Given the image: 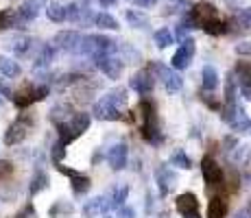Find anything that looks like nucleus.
<instances>
[{
	"instance_id": "nucleus-23",
	"label": "nucleus",
	"mask_w": 251,
	"mask_h": 218,
	"mask_svg": "<svg viewBox=\"0 0 251 218\" xmlns=\"http://www.w3.org/2000/svg\"><path fill=\"white\" fill-rule=\"evenodd\" d=\"M201 28H203L207 35H225V33H229V24L225 20H221V18H214V20L205 22Z\"/></svg>"
},
{
	"instance_id": "nucleus-31",
	"label": "nucleus",
	"mask_w": 251,
	"mask_h": 218,
	"mask_svg": "<svg viewBox=\"0 0 251 218\" xmlns=\"http://www.w3.org/2000/svg\"><path fill=\"white\" fill-rule=\"evenodd\" d=\"M236 96H238L236 76H234V72H229V74L225 76V103H236Z\"/></svg>"
},
{
	"instance_id": "nucleus-7",
	"label": "nucleus",
	"mask_w": 251,
	"mask_h": 218,
	"mask_svg": "<svg viewBox=\"0 0 251 218\" xmlns=\"http://www.w3.org/2000/svg\"><path fill=\"white\" fill-rule=\"evenodd\" d=\"M192 57H195V40H192V37H186L171 59L173 70H186V68L192 64Z\"/></svg>"
},
{
	"instance_id": "nucleus-39",
	"label": "nucleus",
	"mask_w": 251,
	"mask_h": 218,
	"mask_svg": "<svg viewBox=\"0 0 251 218\" xmlns=\"http://www.w3.org/2000/svg\"><path fill=\"white\" fill-rule=\"evenodd\" d=\"M234 50H236V55H240V57H251V42H240V44H236Z\"/></svg>"
},
{
	"instance_id": "nucleus-52",
	"label": "nucleus",
	"mask_w": 251,
	"mask_h": 218,
	"mask_svg": "<svg viewBox=\"0 0 251 218\" xmlns=\"http://www.w3.org/2000/svg\"><path fill=\"white\" fill-rule=\"evenodd\" d=\"M183 218H201L199 212H192V214H183Z\"/></svg>"
},
{
	"instance_id": "nucleus-48",
	"label": "nucleus",
	"mask_w": 251,
	"mask_h": 218,
	"mask_svg": "<svg viewBox=\"0 0 251 218\" xmlns=\"http://www.w3.org/2000/svg\"><path fill=\"white\" fill-rule=\"evenodd\" d=\"M236 218H251V207H245V210H240Z\"/></svg>"
},
{
	"instance_id": "nucleus-19",
	"label": "nucleus",
	"mask_w": 251,
	"mask_h": 218,
	"mask_svg": "<svg viewBox=\"0 0 251 218\" xmlns=\"http://www.w3.org/2000/svg\"><path fill=\"white\" fill-rule=\"evenodd\" d=\"M229 210V203L223 196H214L207 203V218H225Z\"/></svg>"
},
{
	"instance_id": "nucleus-1",
	"label": "nucleus",
	"mask_w": 251,
	"mask_h": 218,
	"mask_svg": "<svg viewBox=\"0 0 251 218\" xmlns=\"http://www.w3.org/2000/svg\"><path fill=\"white\" fill-rule=\"evenodd\" d=\"M127 105V92L125 90H112L109 94H105L100 100H96L92 114L99 120H107V122H116L123 116V107Z\"/></svg>"
},
{
	"instance_id": "nucleus-10",
	"label": "nucleus",
	"mask_w": 251,
	"mask_h": 218,
	"mask_svg": "<svg viewBox=\"0 0 251 218\" xmlns=\"http://www.w3.org/2000/svg\"><path fill=\"white\" fill-rule=\"evenodd\" d=\"M46 7V0H26L20 9H18V20H16V28H22L24 24H28L31 20H35L40 16V11Z\"/></svg>"
},
{
	"instance_id": "nucleus-6",
	"label": "nucleus",
	"mask_w": 251,
	"mask_h": 218,
	"mask_svg": "<svg viewBox=\"0 0 251 218\" xmlns=\"http://www.w3.org/2000/svg\"><path fill=\"white\" fill-rule=\"evenodd\" d=\"M92 59H94V66L99 68L105 76H109V79L116 81L120 74H123L125 61L118 59L116 55H92Z\"/></svg>"
},
{
	"instance_id": "nucleus-34",
	"label": "nucleus",
	"mask_w": 251,
	"mask_h": 218,
	"mask_svg": "<svg viewBox=\"0 0 251 218\" xmlns=\"http://www.w3.org/2000/svg\"><path fill=\"white\" fill-rule=\"evenodd\" d=\"M127 196H129V188L127 186L116 188L114 194H112V201H109V207H123L125 201H127Z\"/></svg>"
},
{
	"instance_id": "nucleus-8",
	"label": "nucleus",
	"mask_w": 251,
	"mask_h": 218,
	"mask_svg": "<svg viewBox=\"0 0 251 218\" xmlns=\"http://www.w3.org/2000/svg\"><path fill=\"white\" fill-rule=\"evenodd\" d=\"M129 87H131L133 92H138L140 96L151 94L153 87H155V74H153L149 68H142V70H138L136 74L131 76V81H129Z\"/></svg>"
},
{
	"instance_id": "nucleus-2",
	"label": "nucleus",
	"mask_w": 251,
	"mask_h": 218,
	"mask_svg": "<svg viewBox=\"0 0 251 218\" xmlns=\"http://www.w3.org/2000/svg\"><path fill=\"white\" fill-rule=\"evenodd\" d=\"M138 111L142 114V138L147 140L149 144H153V146H160L164 142V133H162V127H160V118H157V109L155 105L151 103V100H140L138 105Z\"/></svg>"
},
{
	"instance_id": "nucleus-44",
	"label": "nucleus",
	"mask_w": 251,
	"mask_h": 218,
	"mask_svg": "<svg viewBox=\"0 0 251 218\" xmlns=\"http://www.w3.org/2000/svg\"><path fill=\"white\" fill-rule=\"evenodd\" d=\"M13 172V166L9 162H0V179L2 177H7V174H11Z\"/></svg>"
},
{
	"instance_id": "nucleus-14",
	"label": "nucleus",
	"mask_w": 251,
	"mask_h": 218,
	"mask_svg": "<svg viewBox=\"0 0 251 218\" xmlns=\"http://www.w3.org/2000/svg\"><path fill=\"white\" fill-rule=\"evenodd\" d=\"M81 33H76V31H61V33H57V37H55V46L57 48H61V50H68V52H75L76 55V50H79V44H81Z\"/></svg>"
},
{
	"instance_id": "nucleus-50",
	"label": "nucleus",
	"mask_w": 251,
	"mask_h": 218,
	"mask_svg": "<svg viewBox=\"0 0 251 218\" xmlns=\"http://www.w3.org/2000/svg\"><path fill=\"white\" fill-rule=\"evenodd\" d=\"M99 4L107 9V7H112V4H116V0H99Z\"/></svg>"
},
{
	"instance_id": "nucleus-3",
	"label": "nucleus",
	"mask_w": 251,
	"mask_h": 218,
	"mask_svg": "<svg viewBox=\"0 0 251 218\" xmlns=\"http://www.w3.org/2000/svg\"><path fill=\"white\" fill-rule=\"evenodd\" d=\"M48 92H50V87H48V85H26V87H22V90L13 92L11 100L16 103V107L26 109V107H31L33 103L44 100L48 96Z\"/></svg>"
},
{
	"instance_id": "nucleus-18",
	"label": "nucleus",
	"mask_w": 251,
	"mask_h": 218,
	"mask_svg": "<svg viewBox=\"0 0 251 218\" xmlns=\"http://www.w3.org/2000/svg\"><path fill=\"white\" fill-rule=\"evenodd\" d=\"M231 129L236 131V133H243V135H251V118L247 114H245V109L238 105V109H236V116L234 120H231L229 124Z\"/></svg>"
},
{
	"instance_id": "nucleus-22",
	"label": "nucleus",
	"mask_w": 251,
	"mask_h": 218,
	"mask_svg": "<svg viewBox=\"0 0 251 218\" xmlns=\"http://www.w3.org/2000/svg\"><path fill=\"white\" fill-rule=\"evenodd\" d=\"M70 183H72V192H75V194H85V192L90 190V186H92V181H90L88 174H81V172L72 174Z\"/></svg>"
},
{
	"instance_id": "nucleus-36",
	"label": "nucleus",
	"mask_w": 251,
	"mask_h": 218,
	"mask_svg": "<svg viewBox=\"0 0 251 218\" xmlns=\"http://www.w3.org/2000/svg\"><path fill=\"white\" fill-rule=\"evenodd\" d=\"M171 166L183 168V170H190V168H192V159L188 157V155L183 153V151H177V153L171 157Z\"/></svg>"
},
{
	"instance_id": "nucleus-45",
	"label": "nucleus",
	"mask_w": 251,
	"mask_h": 218,
	"mask_svg": "<svg viewBox=\"0 0 251 218\" xmlns=\"http://www.w3.org/2000/svg\"><path fill=\"white\" fill-rule=\"evenodd\" d=\"M133 2L138 4V7H144V9H151L157 4V0H133Z\"/></svg>"
},
{
	"instance_id": "nucleus-13",
	"label": "nucleus",
	"mask_w": 251,
	"mask_h": 218,
	"mask_svg": "<svg viewBox=\"0 0 251 218\" xmlns=\"http://www.w3.org/2000/svg\"><path fill=\"white\" fill-rule=\"evenodd\" d=\"M190 16H192V20H195V26L201 28L205 22L219 18V9H216L212 2H197L195 9L190 11Z\"/></svg>"
},
{
	"instance_id": "nucleus-43",
	"label": "nucleus",
	"mask_w": 251,
	"mask_h": 218,
	"mask_svg": "<svg viewBox=\"0 0 251 218\" xmlns=\"http://www.w3.org/2000/svg\"><path fill=\"white\" fill-rule=\"evenodd\" d=\"M116 218H136V210L133 207H118V216Z\"/></svg>"
},
{
	"instance_id": "nucleus-32",
	"label": "nucleus",
	"mask_w": 251,
	"mask_h": 218,
	"mask_svg": "<svg viewBox=\"0 0 251 218\" xmlns=\"http://www.w3.org/2000/svg\"><path fill=\"white\" fill-rule=\"evenodd\" d=\"M153 40H155V46L157 48H168L173 44V40H175V35H173L168 28H160V31H155V35H153Z\"/></svg>"
},
{
	"instance_id": "nucleus-46",
	"label": "nucleus",
	"mask_w": 251,
	"mask_h": 218,
	"mask_svg": "<svg viewBox=\"0 0 251 218\" xmlns=\"http://www.w3.org/2000/svg\"><path fill=\"white\" fill-rule=\"evenodd\" d=\"M0 94H2V96H7V98H11V96H13V92H11V87H9L7 83H0Z\"/></svg>"
},
{
	"instance_id": "nucleus-33",
	"label": "nucleus",
	"mask_w": 251,
	"mask_h": 218,
	"mask_svg": "<svg viewBox=\"0 0 251 218\" xmlns=\"http://www.w3.org/2000/svg\"><path fill=\"white\" fill-rule=\"evenodd\" d=\"M46 186H48V177H46V172H37L35 177H33L31 186H28V194L35 196L37 192H42Z\"/></svg>"
},
{
	"instance_id": "nucleus-4",
	"label": "nucleus",
	"mask_w": 251,
	"mask_h": 218,
	"mask_svg": "<svg viewBox=\"0 0 251 218\" xmlns=\"http://www.w3.org/2000/svg\"><path fill=\"white\" fill-rule=\"evenodd\" d=\"M149 70L153 72V74L157 76V79L164 83L168 92H179L183 87V79L179 74H177L173 68H166L164 64H157V61H151V66H149Z\"/></svg>"
},
{
	"instance_id": "nucleus-38",
	"label": "nucleus",
	"mask_w": 251,
	"mask_h": 218,
	"mask_svg": "<svg viewBox=\"0 0 251 218\" xmlns=\"http://www.w3.org/2000/svg\"><path fill=\"white\" fill-rule=\"evenodd\" d=\"M201 100L207 105L210 109H214V111H219L221 109V100L219 98H214V94H210V92H201Z\"/></svg>"
},
{
	"instance_id": "nucleus-53",
	"label": "nucleus",
	"mask_w": 251,
	"mask_h": 218,
	"mask_svg": "<svg viewBox=\"0 0 251 218\" xmlns=\"http://www.w3.org/2000/svg\"><path fill=\"white\" fill-rule=\"evenodd\" d=\"M171 2H177V0H171Z\"/></svg>"
},
{
	"instance_id": "nucleus-37",
	"label": "nucleus",
	"mask_w": 251,
	"mask_h": 218,
	"mask_svg": "<svg viewBox=\"0 0 251 218\" xmlns=\"http://www.w3.org/2000/svg\"><path fill=\"white\" fill-rule=\"evenodd\" d=\"M127 20H129L131 26H136V28L147 26V18H144L142 13H138V11H127Z\"/></svg>"
},
{
	"instance_id": "nucleus-26",
	"label": "nucleus",
	"mask_w": 251,
	"mask_h": 218,
	"mask_svg": "<svg viewBox=\"0 0 251 218\" xmlns=\"http://www.w3.org/2000/svg\"><path fill=\"white\" fill-rule=\"evenodd\" d=\"M92 20H94V24L99 28H105V31H118V20H116L114 16H109V13H96Z\"/></svg>"
},
{
	"instance_id": "nucleus-51",
	"label": "nucleus",
	"mask_w": 251,
	"mask_h": 218,
	"mask_svg": "<svg viewBox=\"0 0 251 218\" xmlns=\"http://www.w3.org/2000/svg\"><path fill=\"white\" fill-rule=\"evenodd\" d=\"M151 210H153V196L147 194V212H151Z\"/></svg>"
},
{
	"instance_id": "nucleus-21",
	"label": "nucleus",
	"mask_w": 251,
	"mask_h": 218,
	"mask_svg": "<svg viewBox=\"0 0 251 218\" xmlns=\"http://www.w3.org/2000/svg\"><path fill=\"white\" fill-rule=\"evenodd\" d=\"M7 46L11 48L16 55H26V52L31 50V46H33V40L31 37H26V35H18V37H13V40H9Z\"/></svg>"
},
{
	"instance_id": "nucleus-40",
	"label": "nucleus",
	"mask_w": 251,
	"mask_h": 218,
	"mask_svg": "<svg viewBox=\"0 0 251 218\" xmlns=\"http://www.w3.org/2000/svg\"><path fill=\"white\" fill-rule=\"evenodd\" d=\"M16 218H37V214H35V207H33L31 203H26V205H24L22 210L16 214Z\"/></svg>"
},
{
	"instance_id": "nucleus-28",
	"label": "nucleus",
	"mask_w": 251,
	"mask_h": 218,
	"mask_svg": "<svg viewBox=\"0 0 251 218\" xmlns=\"http://www.w3.org/2000/svg\"><path fill=\"white\" fill-rule=\"evenodd\" d=\"M70 116H72V109L68 105H57V107L50 109V116H48V118H50L55 124H61V122H66V120H70Z\"/></svg>"
},
{
	"instance_id": "nucleus-47",
	"label": "nucleus",
	"mask_w": 251,
	"mask_h": 218,
	"mask_svg": "<svg viewBox=\"0 0 251 218\" xmlns=\"http://www.w3.org/2000/svg\"><path fill=\"white\" fill-rule=\"evenodd\" d=\"M240 94L245 96V100L251 103V85H240Z\"/></svg>"
},
{
	"instance_id": "nucleus-17",
	"label": "nucleus",
	"mask_w": 251,
	"mask_h": 218,
	"mask_svg": "<svg viewBox=\"0 0 251 218\" xmlns=\"http://www.w3.org/2000/svg\"><path fill=\"white\" fill-rule=\"evenodd\" d=\"M107 210H109V201H107V198H105V196H96V198H92V201L85 203L83 214L88 218H99V216H103Z\"/></svg>"
},
{
	"instance_id": "nucleus-11",
	"label": "nucleus",
	"mask_w": 251,
	"mask_h": 218,
	"mask_svg": "<svg viewBox=\"0 0 251 218\" xmlns=\"http://www.w3.org/2000/svg\"><path fill=\"white\" fill-rule=\"evenodd\" d=\"M107 162H109V168L112 170H123V168H127V162H129V146L127 142H118L114 144L112 148H109L107 153Z\"/></svg>"
},
{
	"instance_id": "nucleus-16",
	"label": "nucleus",
	"mask_w": 251,
	"mask_h": 218,
	"mask_svg": "<svg viewBox=\"0 0 251 218\" xmlns=\"http://www.w3.org/2000/svg\"><path fill=\"white\" fill-rule=\"evenodd\" d=\"M175 207H177V212H179L181 216L183 214H192V212H199V201H197V196L192 194V192H183V194L177 196Z\"/></svg>"
},
{
	"instance_id": "nucleus-30",
	"label": "nucleus",
	"mask_w": 251,
	"mask_h": 218,
	"mask_svg": "<svg viewBox=\"0 0 251 218\" xmlns=\"http://www.w3.org/2000/svg\"><path fill=\"white\" fill-rule=\"evenodd\" d=\"M46 16H48V20H52V22H64L66 20V7L59 2H50L46 7Z\"/></svg>"
},
{
	"instance_id": "nucleus-5",
	"label": "nucleus",
	"mask_w": 251,
	"mask_h": 218,
	"mask_svg": "<svg viewBox=\"0 0 251 218\" xmlns=\"http://www.w3.org/2000/svg\"><path fill=\"white\" fill-rule=\"evenodd\" d=\"M31 124H33V116L31 114H22L20 118H18L16 122L7 129V133H4V144H7V146H16V144H20L22 140L28 135Z\"/></svg>"
},
{
	"instance_id": "nucleus-41",
	"label": "nucleus",
	"mask_w": 251,
	"mask_h": 218,
	"mask_svg": "<svg viewBox=\"0 0 251 218\" xmlns=\"http://www.w3.org/2000/svg\"><path fill=\"white\" fill-rule=\"evenodd\" d=\"M64 155H66V146H61V144L57 142L55 146H52V162H55V164H61Z\"/></svg>"
},
{
	"instance_id": "nucleus-9",
	"label": "nucleus",
	"mask_w": 251,
	"mask_h": 218,
	"mask_svg": "<svg viewBox=\"0 0 251 218\" xmlns=\"http://www.w3.org/2000/svg\"><path fill=\"white\" fill-rule=\"evenodd\" d=\"M201 172H203L207 188H216L223 183V168H221V164L216 162L214 157H210V155L201 159Z\"/></svg>"
},
{
	"instance_id": "nucleus-20",
	"label": "nucleus",
	"mask_w": 251,
	"mask_h": 218,
	"mask_svg": "<svg viewBox=\"0 0 251 218\" xmlns=\"http://www.w3.org/2000/svg\"><path fill=\"white\" fill-rule=\"evenodd\" d=\"M201 83H203L205 92L216 90V85H219V72H216L212 66H205L203 70H201Z\"/></svg>"
},
{
	"instance_id": "nucleus-42",
	"label": "nucleus",
	"mask_w": 251,
	"mask_h": 218,
	"mask_svg": "<svg viewBox=\"0 0 251 218\" xmlns=\"http://www.w3.org/2000/svg\"><path fill=\"white\" fill-rule=\"evenodd\" d=\"M236 146H238V138H234V135H227V138H223V151L225 153H231Z\"/></svg>"
},
{
	"instance_id": "nucleus-49",
	"label": "nucleus",
	"mask_w": 251,
	"mask_h": 218,
	"mask_svg": "<svg viewBox=\"0 0 251 218\" xmlns=\"http://www.w3.org/2000/svg\"><path fill=\"white\" fill-rule=\"evenodd\" d=\"M186 31H188V28H183V26H179V28H177V37H179V42H183V40H186Z\"/></svg>"
},
{
	"instance_id": "nucleus-29",
	"label": "nucleus",
	"mask_w": 251,
	"mask_h": 218,
	"mask_svg": "<svg viewBox=\"0 0 251 218\" xmlns=\"http://www.w3.org/2000/svg\"><path fill=\"white\" fill-rule=\"evenodd\" d=\"M234 24H238L240 31L251 28V7H243L234 13Z\"/></svg>"
},
{
	"instance_id": "nucleus-24",
	"label": "nucleus",
	"mask_w": 251,
	"mask_h": 218,
	"mask_svg": "<svg viewBox=\"0 0 251 218\" xmlns=\"http://www.w3.org/2000/svg\"><path fill=\"white\" fill-rule=\"evenodd\" d=\"M55 52H57V46H52V44H44V46L40 48V55L35 57V68L48 66L52 59H55Z\"/></svg>"
},
{
	"instance_id": "nucleus-15",
	"label": "nucleus",
	"mask_w": 251,
	"mask_h": 218,
	"mask_svg": "<svg viewBox=\"0 0 251 218\" xmlns=\"http://www.w3.org/2000/svg\"><path fill=\"white\" fill-rule=\"evenodd\" d=\"M90 122H92L90 114H83V111H79V114H72V116H70V120H66L68 129L76 135V138H79V135H83L85 131L90 129Z\"/></svg>"
},
{
	"instance_id": "nucleus-27",
	"label": "nucleus",
	"mask_w": 251,
	"mask_h": 218,
	"mask_svg": "<svg viewBox=\"0 0 251 218\" xmlns=\"http://www.w3.org/2000/svg\"><path fill=\"white\" fill-rule=\"evenodd\" d=\"M0 72L7 79H13V76L20 74V66H18V61L9 59V57H0Z\"/></svg>"
},
{
	"instance_id": "nucleus-12",
	"label": "nucleus",
	"mask_w": 251,
	"mask_h": 218,
	"mask_svg": "<svg viewBox=\"0 0 251 218\" xmlns=\"http://www.w3.org/2000/svg\"><path fill=\"white\" fill-rule=\"evenodd\" d=\"M155 181H157V186H160V194L168 196L173 190H175V186H177V174H175L173 168H168V164H164V166L157 168Z\"/></svg>"
},
{
	"instance_id": "nucleus-35",
	"label": "nucleus",
	"mask_w": 251,
	"mask_h": 218,
	"mask_svg": "<svg viewBox=\"0 0 251 218\" xmlns=\"http://www.w3.org/2000/svg\"><path fill=\"white\" fill-rule=\"evenodd\" d=\"M18 20V13L13 9H2L0 11V28H13Z\"/></svg>"
},
{
	"instance_id": "nucleus-25",
	"label": "nucleus",
	"mask_w": 251,
	"mask_h": 218,
	"mask_svg": "<svg viewBox=\"0 0 251 218\" xmlns=\"http://www.w3.org/2000/svg\"><path fill=\"white\" fill-rule=\"evenodd\" d=\"M234 76H238V85H251V64L249 61H238L234 68Z\"/></svg>"
}]
</instances>
